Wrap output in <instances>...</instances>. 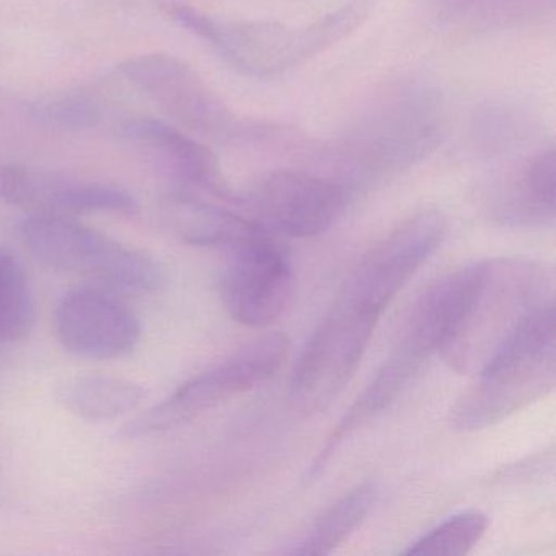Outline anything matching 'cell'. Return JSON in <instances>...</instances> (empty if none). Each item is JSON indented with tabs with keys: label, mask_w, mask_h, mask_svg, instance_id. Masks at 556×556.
<instances>
[{
	"label": "cell",
	"mask_w": 556,
	"mask_h": 556,
	"mask_svg": "<svg viewBox=\"0 0 556 556\" xmlns=\"http://www.w3.org/2000/svg\"><path fill=\"white\" fill-rule=\"evenodd\" d=\"M556 0H428L435 27L452 34H486L526 27L552 17Z\"/></svg>",
	"instance_id": "e0dca14e"
},
{
	"label": "cell",
	"mask_w": 556,
	"mask_h": 556,
	"mask_svg": "<svg viewBox=\"0 0 556 556\" xmlns=\"http://www.w3.org/2000/svg\"><path fill=\"white\" fill-rule=\"evenodd\" d=\"M35 298L22 263L0 247V343L25 340L35 327Z\"/></svg>",
	"instance_id": "ffe728a7"
},
{
	"label": "cell",
	"mask_w": 556,
	"mask_h": 556,
	"mask_svg": "<svg viewBox=\"0 0 556 556\" xmlns=\"http://www.w3.org/2000/svg\"><path fill=\"white\" fill-rule=\"evenodd\" d=\"M34 115L53 128L86 129L100 123L103 106L97 96L77 89L38 100L34 105Z\"/></svg>",
	"instance_id": "cb8c5ba5"
},
{
	"label": "cell",
	"mask_w": 556,
	"mask_h": 556,
	"mask_svg": "<svg viewBox=\"0 0 556 556\" xmlns=\"http://www.w3.org/2000/svg\"><path fill=\"white\" fill-rule=\"evenodd\" d=\"M63 178L24 165L0 162V200L30 214H50Z\"/></svg>",
	"instance_id": "603a6c76"
},
{
	"label": "cell",
	"mask_w": 556,
	"mask_h": 556,
	"mask_svg": "<svg viewBox=\"0 0 556 556\" xmlns=\"http://www.w3.org/2000/svg\"><path fill=\"white\" fill-rule=\"evenodd\" d=\"M382 314L367 302L338 292L292 370L289 403L298 415L325 412L343 393Z\"/></svg>",
	"instance_id": "8992f818"
},
{
	"label": "cell",
	"mask_w": 556,
	"mask_h": 556,
	"mask_svg": "<svg viewBox=\"0 0 556 556\" xmlns=\"http://www.w3.org/2000/svg\"><path fill=\"white\" fill-rule=\"evenodd\" d=\"M291 353V341L285 333H268L247 343L216 366L181 383L164 402L126 422V439L149 438L185 425L216 408L220 403L250 392L271 379Z\"/></svg>",
	"instance_id": "ba28073f"
},
{
	"label": "cell",
	"mask_w": 556,
	"mask_h": 556,
	"mask_svg": "<svg viewBox=\"0 0 556 556\" xmlns=\"http://www.w3.org/2000/svg\"><path fill=\"white\" fill-rule=\"evenodd\" d=\"M522 129V119L504 109H488L475 118V136L488 151L514 148Z\"/></svg>",
	"instance_id": "d4e9b609"
},
{
	"label": "cell",
	"mask_w": 556,
	"mask_h": 556,
	"mask_svg": "<svg viewBox=\"0 0 556 556\" xmlns=\"http://www.w3.org/2000/svg\"><path fill=\"white\" fill-rule=\"evenodd\" d=\"M553 301V275L526 258L478 262L460 320L439 356L460 374H478L536 308Z\"/></svg>",
	"instance_id": "3957f363"
},
{
	"label": "cell",
	"mask_w": 556,
	"mask_h": 556,
	"mask_svg": "<svg viewBox=\"0 0 556 556\" xmlns=\"http://www.w3.org/2000/svg\"><path fill=\"white\" fill-rule=\"evenodd\" d=\"M54 331L67 353L90 361L129 356L142 338L141 320L132 308L92 286L71 289L60 299Z\"/></svg>",
	"instance_id": "30bf717a"
},
{
	"label": "cell",
	"mask_w": 556,
	"mask_h": 556,
	"mask_svg": "<svg viewBox=\"0 0 556 556\" xmlns=\"http://www.w3.org/2000/svg\"><path fill=\"white\" fill-rule=\"evenodd\" d=\"M376 484L366 481L328 507L292 548L298 555H328L356 532L376 503Z\"/></svg>",
	"instance_id": "d6986e66"
},
{
	"label": "cell",
	"mask_w": 556,
	"mask_h": 556,
	"mask_svg": "<svg viewBox=\"0 0 556 556\" xmlns=\"http://www.w3.org/2000/svg\"><path fill=\"white\" fill-rule=\"evenodd\" d=\"M555 302L536 308L477 374L452 412L457 431L497 425L552 392L556 380Z\"/></svg>",
	"instance_id": "277c9868"
},
{
	"label": "cell",
	"mask_w": 556,
	"mask_h": 556,
	"mask_svg": "<svg viewBox=\"0 0 556 556\" xmlns=\"http://www.w3.org/2000/svg\"><path fill=\"white\" fill-rule=\"evenodd\" d=\"M444 236L445 219L438 211L408 217L361 258L341 291L386 311L441 247Z\"/></svg>",
	"instance_id": "9c48e42d"
},
{
	"label": "cell",
	"mask_w": 556,
	"mask_h": 556,
	"mask_svg": "<svg viewBox=\"0 0 556 556\" xmlns=\"http://www.w3.org/2000/svg\"><path fill=\"white\" fill-rule=\"evenodd\" d=\"M18 232L31 255L58 271L129 294H155L167 286L164 268L151 256L73 217L28 214Z\"/></svg>",
	"instance_id": "5b68a950"
},
{
	"label": "cell",
	"mask_w": 556,
	"mask_h": 556,
	"mask_svg": "<svg viewBox=\"0 0 556 556\" xmlns=\"http://www.w3.org/2000/svg\"><path fill=\"white\" fill-rule=\"evenodd\" d=\"M56 402L71 415L89 422L115 421L144 402L146 390L125 377L83 374L56 387Z\"/></svg>",
	"instance_id": "ac0fdd59"
},
{
	"label": "cell",
	"mask_w": 556,
	"mask_h": 556,
	"mask_svg": "<svg viewBox=\"0 0 556 556\" xmlns=\"http://www.w3.org/2000/svg\"><path fill=\"white\" fill-rule=\"evenodd\" d=\"M162 220L181 242L233 253L273 239L258 220L201 200L190 190H174L161 203Z\"/></svg>",
	"instance_id": "5bb4252c"
},
{
	"label": "cell",
	"mask_w": 556,
	"mask_h": 556,
	"mask_svg": "<svg viewBox=\"0 0 556 556\" xmlns=\"http://www.w3.org/2000/svg\"><path fill=\"white\" fill-rule=\"evenodd\" d=\"M116 132L126 141L159 155L168 172L184 185V190L193 188L226 203H239L220 172L216 155L177 126L151 116H135L119 123Z\"/></svg>",
	"instance_id": "4fadbf2b"
},
{
	"label": "cell",
	"mask_w": 556,
	"mask_h": 556,
	"mask_svg": "<svg viewBox=\"0 0 556 556\" xmlns=\"http://www.w3.org/2000/svg\"><path fill=\"white\" fill-rule=\"evenodd\" d=\"M377 0H351L307 25L271 21H220L181 4L164 11L194 37L206 41L233 70L269 79L304 66L357 30L372 14Z\"/></svg>",
	"instance_id": "7a4b0ae2"
},
{
	"label": "cell",
	"mask_w": 556,
	"mask_h": 556,
	"mask_svg": "<svg viewBox=\"0 0 556 556\" xmlns=\"http://www.w3.org/2000/svg\"><path fill=\"white\" fill-rule=\"evenodd\" d=\"M139 203L126 188L102 181H73L64 178L54 194L51 214L77 216L86 213H138Z\"/></svg>",
	"instance_id": "44dd1931"
},
{
	"label": "cell",
	"mask_w": 556,
	"mask_h": 556,
	"mask_svg": "<svg viewBox=\"0 0 556 556\" xmlns=\"http://www.w3.org/2000/svg\"><path fill=\"white\" fill-rule=\"evenodd\" d=\"M445 135L441 92L406 80L374 93L328 152L344 174L343 184H372L428 159Z\"/></svg>",
	"instance_id": "6da1fadb"
},
{
	"label": "cell",
	"mask_w": 556,
	"mask_h": 556,
	"mask_svg": "<svg viewBox=\"0 0 556 556\" xmlns=\"http://www.w3.org/2000/svg\"><path fill=\"white\" fill-rule=\"evenodd\" d=\"M426 361L405 353L393 351L389 361H386L379 372L376 374L369 386L363 390L356 402L350 406L346 415L338 422L330 438L325 442L324 448L318 452L312 464L308 477L317 478L327 467L338 448L356 434L359 429L366 428L377 416L395 403V400L405 392L413 379L418 376Z\"/></svg>",
	"instance_id": "9a60e30c"
},
{
	"label": "cell",
	"mask_w": 556,
	"mask_h": 556,
	"mask_svg": "<svg viewBox=\"0 0 556 556\" xmlns=\"http://www.w3.org/2000/svg\"><path fill=\"white\" fill-rule=\"evenodd\" d=\"M119 71L165 115L201 138L230 146L276 135L273 126L240 118L187 63L170 54H139L126 60Z\"/></svg>",
	"instance_id": "52a82bcc"
},
{
	"label": "cell",
	"mask_w": 556,
	"mask_h": 556,
	"mask_svg": "<svg viewBox=\"0 0 556 556\" xmlns=\"http://www.w3.org/2000/svg\"><path fill=\"white\" fill-rule=\"evenodd\" d=\"M488 517L478 510L457 514L431 532L416 540L405 555L462 556L467 555L486 533Z\"/></svg>",
	"instance_id": "7402d4cb"
},
{
	"label": "cell",
	"mask_w": 556,
	"mask_h": 556,
	"mask_svg": "<svg viewBox=\"0 0 556 556\" xmlns=\"http://www.w3.org/2000/svg\"><path fill=\"white\" fill-rule=\"evenodd\" d=\"M348 200L350 188L343 181L294 170L269 175L256 194L269 223L298 239L327 232L343 214Z\"/></svg>",
	"instance_id": "7c38bea8"
},
{
	"label": "cell",
	"mask_w": 556,
	"mask_h": 556,
	"mask_svg": "<svg viewBox=\"0 0 556 556\" xmlns=\"http://www.w3.org/2000/svg\"><path fill=\"white\" fill-rule=\"evenodd\" d=\"M220 299L233 320L250 328L275 324L291 307L295 276L288 250L276 237L233 253L219 281Z\"/></svg>",
	"instance_id": "8fae6325"
},
{
	"label": "cell",
	"mask_w": 556,
	"mask_h": 556,
	"mask_svg": "<svg viewBox=\"0 0 556 556\" xmlns=\"http://www.w3.org/2000/svg\"><path fill=\"white\" fill-rule=\"evenodd\" d=\"M494 216L514 227H545L556 216L555 148L530 155L509 178L494 203Z\"/></svg>",
	"instance_id": "2e32d148"
}]
</instances>
